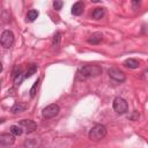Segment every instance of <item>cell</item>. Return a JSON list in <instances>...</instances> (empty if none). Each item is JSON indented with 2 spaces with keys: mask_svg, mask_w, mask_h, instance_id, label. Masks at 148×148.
Returning a JSON list of instances; mask_svg holds the SVG:
<instances>
[{
  "mask_svg": "<svg viewBox=\"0 0 148 148\" xmlns=\"http://www.w3.org/2000/svg\"><path fill=\"white\" fill-rule=\"evenodd\" d=\"M36 71H37V67H36L35 65H31V66H30V68L27 71V73H25V75H24V77H29V76H31Z\"/></svg>",
  "mask_w": 148,
  "mask_h": 148,
  "instance_id": "2e32d148",
  "label": "cell"
},
{
  "mask_svg": "<svg viewBox=\"0 0 148 148\" xmlns=\"http://www.w3.org/2000/svg\"><path fill=\"white\" fill-rule=\"evenodd\" d=\"M125 66H127V67H130V68H138L139 67V61L136 60V59H133V58H130V59H127V60H125Z\"/></svg>",
  "mask_w": 148,
  "mask_h": 148,
  "instance_id": "7c38bea8",
  "label": "cell"
},
{
  "mask_svg": "<svg viewBox=\"0 0 148 148\" xmlns=\"http://www.w3.org/2000/svg\"><path fill=\"white\" fill-rule=\"evenodd\" d=\"M14 141H15V136L12 133H2L0 135V145L2 148L12 146L14 143Z\"/></svg>",
  "mask_w": 148,
  "mask_h": 148,
  "instance_id": "8992f818",
  "label": "cell"
},
{
  "mask_svg": "<svg viewBox=\"0 0 148 148\" xmlns=\"http://www.w3.org/2000/svg\"><path fill=\"white\" fill-rule=\"evenodd\" d=\"M37 17H38V12L36 9H30L27 14V21L29 22H34Z\"/></svg>",
  "mask_w": 148,
  "mask_h": 148,
  "instance_id": "5bb4252c",
  "label": "cell"
},
{
  "mask_svg": "<svg viewBox=\"0 0 148 148\" xmlns=\"http://www.w3.org/2000/svg\"><path fill=\"white\" fill-rule=\"evenodd\" d=\"M113 110L117 113H119V114L126 113L127 110H128L127 102L124 98H121V97H116L114 101H113Z\"/></svg>",
  "mask_w": 148,
  "mask_h": 148,
  "instance_id": "3957f363",
  "label": "cell"
},
{
  "mask_svg": "<svg viewBox=\"0 0 148 148\" xmlns=\"http://www.w3.org/2000/svg\"><path fill=\"white\" fill-rule=\"evenodd\" d=\"M59 111H60L59 105H57V104H50V105H47L46 108H44V109H43L42 114H43V117H44V118L50 119V118L56 117V116L59 113Z\"/></svg>",
  "mask_w": 148,
  "mask_h": 148,
  "instance_id": "5b68a950",
  "label": "cell"
},
{
  "mask_svg": "<svg viewBox=\"0 0 148 148\" xmlns=\"http://www.w3.org/2000/svg\"><path fill=\"white\" fill-rule=\"evenodd\" d=\"M105 135H106V128L103 125H95L89 132V138L94 141H98L103 139Z\"/></svg>",
  "mask_w": 148,
  "mask_h": 148,
  "instance_id": "7a4b0ae2",
  "label": "cell"
},
{
  "mask_svg": "<svg viewBox=\"0 0 148 148\" xmlns=\"http://www.w3.org/2000/svg\"><path fill=\"white\" fill-rule=\"evenodd\" d=\"M109 76L112 80L117 81V82H124L125 79H126L125 77V74L120 69H118V68H110L109 69Z\"/></svg>",
  "mask_w": 148,
  "mask_h": 148,
  "instance_id": "ba28073f",
  "label": "cell"
},
{
  "mask_svg": "<svg viewBox=\"0 0 148 148\" xmlns=\"http://www.w3.org/2000/svg\"><path fill=\"white\" fill-rule=\"evenodd\" d=\"M25 110V105L24 104H21V103H16V104H14L13 106H12V109H10V111H12V113H18V112H22V111H24Z\"/></svg>",
  "mask_w": 148,
  "mask_h": 148,
  "instance_id": "4fadbf2b",
  "label": "cell"
},
{
  "mask_svg": "<svg viewBox=\"0 0 148 148\" xmlns=\"http://www.w3.org/2000/svg\"><path fill=\"white\" fill-rule=\"evenodd\" d=\"M37 86H38V81H36V82H35V84H34V87L31 88V91H30V95H31L32 97H34V96H35V94H36L35 91H36V88H37Z\"/></svg>",
  "mask_w": 148,
  "mask_h": 148,
  "instance_id": "ac0fdd59",
  "label": "cell"
},
{
  "mask_svg": "<svg viewBox=\"0 0 148 148\" xmlns=\"http://www.w3.org/2000/svg\"><path fill=\"white\" fill-rule=\"evenodd\" d=\"M9 132H10L14 136H18V135H21V134L23 133V130H22V127H21L20 125H13V126H10Z\"/></svg>",
  "mask_w": 148,
  "mask_h": 148,
  "instance_id": "8fae6325",
  "label": "cell"
},
{
  "mask_svg": "<svg viewBox=\"0 0 148 148\" xmlns=\"http://www.w3.org/2000/svg\"><path fill=\"white\" fill-rule=\"evenodd\" d=\"M103 40V35L101 34V32H95V34H92L90 37H89V39H88V42L90 43V44H98V43H101Z\"/></svg>",
  "mask_w": 148,
  "mask_h": 148,
  "instance_id": "30bf717a",
  "label": "cell"
},
{
  "mask_svg": "<svg viewBox=\"0 0 148 148\" xmlns=\"http://www.w3.org/2000/svg\"><path fill=\"white\" fill-rule=\"evenodd\" d=\"M20 126L22 127V130H24L27 133H32L36 131L37 128V125L34 120H30V119H23L20 121Z\"/></svg>",
  "mask_w": 148,
  "mask_h": 148,
  "instance_id": "52a82bcc",
  "label": "cell"
},
{
  "mask_svg": "<svg viewBox=\"0 0 148 148\" xmlns=\"http://www.w3.org/2000/svg\"><path fill=\"white\" fill-rule=\"evenodd\" d=\"M104 16V9L103 8H95L92 12V17L95 20H99Z\"/></svg>",
  "mask_w": 148,
  "mask_h": 148,
  "instance_id": "9a60e30c",
  "label": "cell"
},
{
  "mask_svg": "<svg viewBox=\"0 0 148 148\" xmlns=\"http://www.w3.org/2000/svg\"><path fill=\"white\" fill-rule=\"evenodd\" d=\"M0 42H1V45L5 49H9L14 44V34L12 31H9V30H5L1 34Z\"/></svg>",
  "mask_w": 148,
  "mask_h": 148,
  "instance_id": "277c9868",
  "label": "cell"
},
{
  "mask_svg": "<svg viewBox=\"0 0 148 148\" xmlns=\"http://www.w3.org/2000/svg\"><path fill=\"white\" fill-rule=\"evenodd\" d=\"M80 74L82 77H92L102 74V68L97 65H88L80 69Z\"/></svg>",
  "mask_w": 148,
  "mask_h": 148,
  "instance_id": "6da1fadb",
  "label": "cell"
},
{
  "mask_svg": "<svg viewBox=\"0 0 148 148\" xmlns=\"http://www.w3.org/2000/svg\"><path fill=\"white\" fill-rule=\"evenodd\" d=\"M62 5H64V2H62V1H54V2H53V7H54V9H57V10L61 9Z\"/></svg>",
  "mask_w": 148,
  "mask_h": 148,
  "instance_id": "e0dca14e",
  "label": "cell"
},
{
  "mask_svg": "<svg viewBox=\"0 0 148 148\" xmlns=\"http://www.w3.org/2000/svg\"><path fill=\"white\" fill-rule=\"evenodd\" d=\"M83 8H84V5H83V2L82 1H77V2H75L74 5H73V7H72V14L73 15H81L82 14V12H83Z\"/></svg>",
  "mask_w": 148,
  "mask_h": 148,
  "instance_id": "9c48e42d",
  "label": "cell"
}]
</instances>
